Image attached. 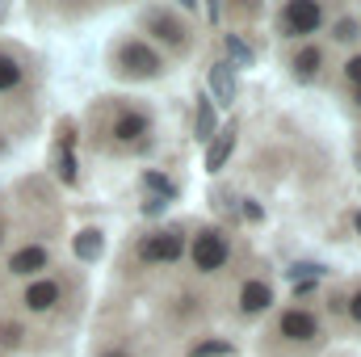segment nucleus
Returning a JSON list of instances; mask_svg holds the SVG:
<instances>
[{
  "label": "nucleus",
  "instance_id": "nucleus-1",
  "mask_svg": "<svg viewBox=\"0 0 361 357\" xmlns=\"http://www.w3.org/2000/svg\"><path fill=\"white\" fill-rule=\"evenodd\" d=\"M114 68H118L126 80H152V76H160V72H164L160 55H156L147 42H139V38H130V42H122V47H118Z\"/></svg>",
  "mask_w": 361,
  "mask_h": 357
},
{
  "label": "nucleus",
  "instance_id": "nucleus-2",
  "mask_svg": "<svg viewBox=\"0 0 361 357\" xmlns=\"http://www.w3.org/2000/svg\"><path fill=\"white\" fill-rule=\"evenodd\" d=\"M139 21H143V30L156 34L164 47H173V51H185V47H189V30H185V21H180L173 8H143Z\"/></svg>",
  "mask_w": 361,
  "mask_h": 357
},
{
  "label": "nucleus",
  "instance_id": "nucleus-3",
  "mask_svg": "<svg viewBox=\"0 0 361 357\" xmlns=\"http://www.w3.org/2000/svg\"><path fill=\"white\" fill-rule=\"evenodd\" d=\"M319 25H324V8H319V4H311V0H290V4L281 8V17H277V30H281L286 38L315 34Z\"/></svg>",
  "mask_w": 361,
  "mask_h": 357
},
{
  "label": "nucleus",
  "instance_id": "nucleus-4",
  "mask_svg": "<svg viewBox=\"0 0 361 357\" xmlns=\"http://www.w3.org/2000/svg\"><path fill=\"white\" fill-rule=\"evenodd\" d=\"M180 253H185L180 227H164V231L139 240V261H147V265H173V261H180Z\"/></svg>",
  "mask_w": 361,
  "mask_h": 357
},
{
  "label": "nucleus",
  "instance_id": "nucleus-5",
  "mask_svg": "<svg viewBox=\"0 0 361 357\" xmlns=\"http://www.w3.org/2000/svg\"><path fill=\"white\" fill-rule=\"evenodd\" d=\"M227 257H231V244H227V236H223L219 227H206V231L193 240V265L202 269V273L223 269L227 265Z\"/></svg>",
  "mask_w": 361,
  "mask_h": 357
},
{
  "label": "nucleus",
  "instance_id": "nucleus-6",
  "mask_svg": "<svg viewBox=\"0 0 361 357\" xmlns=\"http://www.w3.org/2000/svg\"><path fill=\"white\" fill-rule=\"evenodd\" d=\"M109 135L122 143V147H139L147 135H152V118L143 114V109H122L118 118H114V126H109Z\"/></svg>",
  "mask_w": 361,
  "mask_h": 357
},
{
  "label": "nucleus",
  "instance_id": "nucleus-7",
  "mask_svg": "<svg viewBox=\"0 0 361 357\" xmlns=\"http://www.w3.org/2000/svg\"><path fill=\"white\" fill-rule=\"evenodd\" d=\"M277 337L298 341V345L319 341V320H315L311 311H302V307H290V311H281V320H277Z\"/></svg>",
  "mask_w": 361,
  "mask_h": 357
},
{
  "label": "nucleus",
  "instance_id": "nucleus-8",
  "mask_svg": "<svg viewBox=\"0 0 361 357\" xmlns=\"http://www.w3.org/2000/svg\"><path fill=\"white\" fill-rule=\"evenodd\" d=\"M206 97L210 101H219V105H231L235 101V92H240V85H235V68L231 63H214L210 72H206Z\"/></svg>",
  "mask_w": 361,
  "mask_h": 357
},
{
  "label": "nucleus",
  "instance_id": "nucleus-9",
  "mask_svg": "<svg viewBox=\"0 0 361 357\" xmlns=\"http://www.w3.org/2000/svg\"><path fill=\"white\" fill-rule=\"evenodd\" d=\"M231 147H235V122H227L223 131H214V139H210V147H206V169L219 173V169L227 164Z\"/></svg>",
  "mask_w": 361,
  "mask_h": 357
},
{
  "label": "nucleus",
  "instance_id": "nucleus-10",
  "mask_svg": "<svg viewBox=\"0 0 361 357\" xmlns=\"http://www.w3.org/2000/svg\"><path fill=\"white\" fill-rule=\"evenodd\" d=\"M59 177H63V185H76V131H72V122L59 126Z\"/></svg>",
  "mask_w": 361,
  "mask_h": 357
},
{
  "label": "nucleus",
  "instance_id": "nucleus-11",
  "mask_svg": "<svg viewBox=\"0 0 361 357\" xmlns=\"http://www.w3.org/2000/svg\"><path fill=\"white\" fill-rule=\"evenodd\" d=\"M55 303H59V282L55 277H42V282H34L25 290V307L30 311H51Z\"/></svg>",
  "mask_w": 361,
  "mask_h": 357
},
{
  "label": "nucleus",
  "instance_id": "nucleus-12",
  "mask_svg": "<svg viewBox=\"0 0 361 357\" xmlns=\"http://www.w3.org/2000/svg\"><path fill=\"white\" fill-rule=\"evenodd\" d=\"M273 303V290L265 282H244V290H240V311L244 315H257V311H265Z\"/></svg>",
  "mask_w": 361,
  "mask_h": 357
},
{
  "label": "nucleus",
  "instance_id": "nucleus-13",
  "mask_svg": "<svg viewBox=\"0 0 361 357\" xmlns=\"http://www.w3.org/2000/svg\"><path fill=\"white\" fill-rule=\"evenodd\" d=\"M47 265H51V253H47L42 244H30V248L13 253V261H8L13 273H38V269H47Z\"/></svg>",
  "mask_w": 361,
  "mask_h": 357
},
{
  "label": "nucleus",
  "instance_id": "nucleus-14",
  "mask_svg": "<svg viewBox=\"0 0 361 357\" xmlns=\"http://www.w3.org/2000/svg\"><path fill=\"white\" fill-rule=\"evenodd\" d=\"M101 248H105V236H101L97 227H80V236L72 240V253H76L80 261H97Z\"/></svg>",
  "mask_w": 361,
  "mask_h": 357
},
{
  "label": "nucleus",
  "instance_id": "nucleus-15",
  "mask_svg": "<svg viewBox=\"0 0 361 357\" xmlns=\"http://www.w3.org/2000/svg\"><path fill=\"white\" fill-rule=\"evenodd\" d=\"M223 47H227V63H231V68H252V63H257V51H252L240 34H223Z\"/></svg>",
  "mask_w": 361,
  "mask_h": 357
},
{
  "label": "nucleus",
  "instance_id": "nucleus-16",
  "mask_svg": "<svg viewBox=\"0 0 361 357\" xmlns=\"http://www.w3.org/2000/svg\"><path fill=\"white\" fill-rule=\"evenodd\" d=\"M319 68H324V51H319V47H302V51L294 55V76H298V80H315Z\"/></svg>",
  "mask_w": 361,
  "mask_h": 357
},
{
  "label": "nucleus",
  "instance_id": "nucleus-17",
  "mask_svg": "<svg viewBox=\"0 0 361 357\" xmlns=\"http://www.w3.org/2000/svg\"><path fill=\"white\" fill-rule=\"evenodd\" d=\"M214 126H219V122H214V101L202 92V97H197V139L210 143V139H214Z\"/></svg>",
  "mask_w": 361,
  "mask_h": 357
},
{
  "label": "nucleus",
  "instance_id": "nucleus-18",
  "mask_svg": "<svg viewBox=\"0 0 361 357\" xmlns=\"http://www.w3.org/2000/svg\"><path fill=\"white\" fill-rule=\"evenodd\" d=\"M143 189H147L152 198H160V202H177V185L164 177V173H152V169H147V173H143Z\"/></svg>",
  "mask_w": 361,
  "mask_h": 357
},
{
  "label": "nucleus",
  "instance_id": "nucleus-19",
  "mask_svg": "<svg viewBox=\"0 0 361 357\" xmlns=\"http://www.w3.org/2000/svg\"><path fill=\"white\" fill-rule=\"evenodd\" d=\"M17 85H21V63L13 55H0V92L17 89Z\"/></svg>",
  "mask_w": 361,
  "mask_h": 357
},
{
  "label": "nucleus",
  "instance_id": "nucleus-20",
  "mask_svg": "<svg viewBox=\"0 0 361 357\" xmlns=\"http://www.w3.org/2000/svg\"><path fill=\"white\" fill-rule=\"evenodd\" d=\"M235 349L227 345V341H202V345H193L189 357H231Z\"/></svg>",
  "mask_w": 361,
  "mask_h": 357
},
{
  "label": "nucleus",
  "instance_id": "nucleus-21",
  "mask_svg": "<svg viewBox=\"0 0 361 357\" xmlns=\"http://www.w3.org/2000/svg\"><path fill=\"white\" fill-rule=\"evenodd\" d=\"M286 277H294V282H319V277H324V265L298 261V265H290V269H286Z\"/></svg>",
  "mask_w": 361,
  "mask_h": 357
},
{
  "label": "nucleus",
  "instance_id": "nucleus-22",
  "mask_svg": "<svg viewBox=\"0 0 361 357\" xmlns=\"http://www.w3.org/2000/svg\"><path fill=\"white\" fill-rule=\"evenodd\" d=\"M332 38H336V42H353V38H361V25L353 21V17H341L336 30H332Z\"/></svg>",
  "mask_w": 361,
  "mask_h": 357
},
{
  "label": "nucleus",
  "instance_id": "nucleus-23",
  "mask_svg": "<svg viewBox=\"0 0 361 357\" xmlns=\"http://www.w3.org/2000/svg\"><path fill=\"white\" fill-rule=\"evenodd\" d=\"M345 80H349L353 89H361V55H353V59L345 63Z\"/></svg>",
  "mask_w": 361,
  "mask_h": 357
},
{
  "label": "nucleus",
  "instance_id": "nucleus-24",
  "mask_svg": "<svg viewBox=\"0 0 361 357\" xmlns=\"http://www.w3.org/2000/svg\"><path fill=\"white\" fill-rule=\"evenodd\" d=\"M0 341L4 345H21V324H0Z\"/></svg>",
  "mask_w": 361,
  "mask_h": 357
},
{
  "label": "nucleus",
  "instance_id": "nucleus-25",
  "mask_svg": "<svg viewBox=\"0 0 361 357\" xmlns=\"http://www.w3.org/2000/svg\"><path fill=\"white\" fill-rule=\"evenodd\" d=\"M240 214H244L248 223H261V219H265V214H261V206H257L252 198H244V206H240Z\"/></svg>",
  "mask_w": 361,
  "mask_h": 357
},
{
  "label": "nucleus",
  "instance_id": "nucleus-26",
  "mask_svg": "<svg viewBox=\"0 0 361 357\" xmlns=\"http://www.w3.org/2000/svg\"><path fill=\"white\" fill-rule=\"evenodd\" d=\"M164 206H169V202H160V198H147V202H143V214H164Z\"/></svg>",
  "mask_w": 361,
  "mask_h": 357
},
{
  "label": "nucleus",
  "instance_id": "nucleus-27",
  "mask_svg": "<svg viewBox=\"0 0 361 357\" xmlns=\"http://www.w3.org/2000/svg\"><path fill=\"white\" fill-rule=\"evenodd\" d=\"M349 320H353V324H361V290L349 298Z\"/></svg>",
  "mask_w": 361,
  "mask_h": 357
},
{
  "label": "nucleus",
  "instance_id": "nucleus-28",
  "mask_svg": "<svg viewBox=\"0 0 361 357\" xmlns=\"http://www.w3.org/2000/svg\"><path fill=\"white\" fill-rule=\"evenodd\" d=\"M311 290H315V282H298V286H294V294H298V298H307Z\"/></svg>",
  "mask_w": 361,
  "mask_h": 357
},
{
  "label": "nucleus",
  "instance_id": "nucleus-29",
  "mask_svg": "<svg viewBox=\"0 0 361 357\" xmlns=\"http://www.w3.org/2000/svg\"><path fill=\"white\" fill-rule=\"evenodd\" d=\"M101 357H130V353H122V349H114V353H101Z\"/></svg>",
  "mask_w": 361,
  "mask_h": 357
},
{
  "label": "nucleus",
  "instance_id": "nucleus-30",
  "mask_svg": "<svg viewBox=\"0 0 361 357\" xmlns=\"http://www.w3.org/2000/svg\"><path fill=\"white\" fill-rule=\"evenodd\" d=\"M353 227H357V231H361V210H357V214H353Z\"/></svg>",
  "mask_w": 361,
  "mask_h": 357
},
{
  "label": "nucleus",
  "instance_id": "nucleus-31",
  "mask_svg": "<svg viewBox=\"0 0 361 357\" xmlns=\"http://www.w3.org/2000/svg\"><path fill=\"white\" fill-rule=\"evenodd\" d=\"M353 101H357V105H361V89H353Z\"/></svg>",
  "mask_w": 361,
  "mask_h": 357
},
{
  "label": "nucleus",
  "instance_id": "nucleus-32",
  "mask_svg": "<svg viewBox=\"0 0 361 357\" xmlns=\"http://www.w3.org/2000/svg\"><path fill=\"white\" fill-rule=\"evenodd\" d=\"M0 236H4V231H0Z\"/></svg>",
  "mask_w": 361,
  "mask_h": 357
}]
</instances>
